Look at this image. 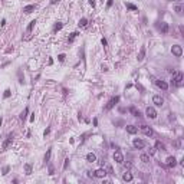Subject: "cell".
Instances as JSON below:
<instances>
[{
	"instance_id": "obj_26",
	"label": "cell",
	"mask_w": 184,
	"mask_h": 184,
	"mask_svg": "<svg viewBox=\"0 0 184 184\" xmlns=\"http://www.w3.org/2000/svg\"><path fill=\"white\" fill-rule=\"evenodd\" d=\"M78 35H79L78 32H72V33H71V36L68 37V43H72L73 40H75L76 37H78Z\"/></svg>"
},
{
	"instance_id": "obj_18",
	"label": "cell",
	"mask_w": 184,
	"mask_h": 184,
	"mask_svg": "<svg viewBox=\"0 0 184 184\" xmlns=\"http://www.w3.org/2000/svg\"><path fill=\"white\" fill-rule=\"evenodd\" d=\"M86 26H88V19H86V17L79 19V22H78V27L83 29V27H86Z\"/></svg>"
},
{
	"instance_id": "obj_15",
	"label": "cell",
	"mask_w": 184,
	"mask_h": 184,
	"mask_svg": "<svg viewBox=\"0 0 184 184\" xmlns=\"http://www.w3.org/2000/svg\"><path fill=\"white\" fill-rule=\"evenodd\" d=\"M145 58V46H141L140 52H138V56H137V61L138 62H142Z\"/></svg>"
},
{
	"instance_id": "obj_6",
	"label": "cell",
	"mask_w": 184,
	"mask_h": 184,
	"mask_svg": "<svg viewBox=\"0 0 184 184\" xmlns=\"http://www.w3.org/2000/svg\"><path fill=\"white\" fill-rule=\"evenodd\" d=\"M145 115H147V118H150V119H155L158 114H157V111H155L154 106H147V109H145Z\"/></svg>"
},
{
	"instance_id": "obj_32",
	"label": "cell",
	"mask_w": 184,
	"mask_h": 184,
	"mask_svg": "<svg viewBox=\"0 0 184 184\" xmlns=\"http://www.w3.org/2000/svg\"><path fill=\"white\" fill-rule=\"evenodd\" d=\"M3 96L6 98V99H7V98H10V96H12V91H10V89H6V91H4V94H3Z\"/></svg>"
},
{
	"instance_id": "obj_13",
	"label": "cell",
	"mask_w": 184,
	"mask_h": 184,
	"mask_svg": "<svg viewBox=\"0 0 184 184\" xmlns=\"http://www.w3.org/2000/svg\"><path fill=\"white\" fill-rule=\"evenodd\" d=\"M158 30L162 33V35H167V33H168V30H170V26H168V23L162 22V23H161V26H158Z\"/></svg>"
},
{
	"instance_id": "obj_28",
	"label": "cell",
	"mask_w": 184,
	"mask_h": 184,
	"mask_svg": "<svg viewBox=\"0 0 184 184\" xmlns=\"http://www.w3.org/2000/svg\"><path fill=\"white\" fill-rule=\"evenodd\" d=\"M125 6L128 10H134V12L138 10V6H135V4H132V3H125Z\"/></svg>"
},
{
	"instance_id": "obj_21",
	"label": "cell",
	"mask_w": 184,
	"mask_h": 184,
	"mask_svg": "<svg viewBox=\"0 0 184 184\" xmlns=\"http://www.w3.org/2000/svg\"><path fill=\"white\" fill-rule=\"evenodd\" d=\"M51 155H52V147H49L47 148V151H46V154H45V157H43V161L49 162L51 161Z\"/></svg>"
},
{
	"instance_id": "obj_16",
	"label": "cell",
	"mask_w": 184,
	"mask_h": 184,
	"mask_svg": "<svg viewBox=\"0 0 184 184\" xmlns=\"http://www.w3.org/2000/svg\"><path fill=\"white\" fill-rule=\"evenodd\" d=\"M125 128H127V132L131 134V135H135V134L138 132V128L135 125H127Z\"/></svg>"
},
{
	"instance_id": "obj_12",
	"label": "cell",
	"mask_w": 184,
	"mask_h": 184,
	"mask_svg": "<svg viewBox=\"0 0 184 184\" xmlns=\"http://www.w3.org/2000/svg\"><path fill=\"white\" fill-rule=\"evenodd\" d=\"M166 161H167V166L171 167V168L177 166V160H176V157H174V155H170V157H167Z\"/></svg>"
},
{
	"instance_id": "obj_47",
	"label": "cell",
	"mask_w": 184,
	"mask_h": 184,
	"mask_svg": "<svg viewBox=\"0 0 184 184\" xmlns=\"http://www.w3.org/2000/svg\"><path fill=\"white\" fill-rule=\"evenodd\" d=\"M119 112H121V114H124V112H127V109H125V108H119Z\"/></svg>"
},
{
	"instance_id": "obj_9",
	"label": "cell",
	"mask_w": 184,
	"mask_h": 184,
	"mask_svg": "<svg viewBox=\"0 0 184 184\" xmlns=\"http://www.w3.org/2000/svg\"><path fill=\"white\" fill-rule=\"evenodd\" d=\"M114 160H115V162H118V164H122L124 162V155L119 150H117V151L114 152Z\"/></svg>"
},
{
	"instance_id": "obj_17",
	"label": "cell",
	"mask_w": 184,
	"mask_h": 184,
	"mask_svg": "<svg viewBox=\"0 0 184 184\" xmlns=\"http://www.w3.org/2000/svg\"><path fill=\"white\" fill-rule=\"evenodd\" d=\"M130 112L132 114L134 117H135V118H140V117L142 115V114H141V111H140V109H137L135 106H131V108H130Z\"/></svg>"
},
{
	"instance_id": "obj_2",
	"label": "cell",
	"mask_w": 184,
	"mask_h": 184,
	"mask_svg": "<svg viewBox=\"0 0 184 184\" xmlns=\"http://www.w3.org/2000/svg\"><path fill=\"white\" fill-rule=\"evenodd\" d=\"M13 137H15V134H13V132L9 134L7 137H6V140H4L3 144H2V151H6V150L12 145V142H13Z\"/></svg>"
},
{
	"instance_id": "obj_45",
	"label": "cell",
	"mask_w": 184,
	"mask_h": 184,
	"mask_svg": "<svg viewBox=\"0 0 184 184\" xmlns=\"http://www.w3.org/2000/svg\"><path fill=\"white\" fill-rule=\"evenodd\" d=\"M33 121H35V114H32V115H30V122H33Z\"/></svg>"
},
{
	"instance_id": "obj_33",
	"label": "cell",
	"mask_w": 184,
	"mask_h": 184,
	"mask_svg": "<svg viewBox=\"0 0 184 184\" xmlns=\"http://www.w3.org/2000/svg\"><path fill=\"white\" fill-rule=\"evenodd\" d=\"M65 58H66V55H65V53L58 55V61H59V62H65Z\"/></svg>"
},
{
	"instance_id": "obj_46",
	"label": "cell",
	"mask_w": 184,
	"mask_h": 184,
	"mask_svg": "<svg viewBox=\"0 0 184 184\" xmlns=\"http://www.w3.org/2000/svg\"><path fill=\"white\" fill-rule=\"evenodd\" d=\"M56 3H59V0H51V4H56Z\"/></svg>"
},
{
	"instance_id": "obj_37",
	"label": "cell",
	"mask_w": 184,
	"mask_h": 184,
	"mask_svg": "<svg viewBox=\"0 0 184 184\" xmlns=\"http://www.w3.org/2000/svg\"><path fill=\"white\" fill-rule=\"evenodd\" d=\"M55 174V170H53V166H49V176H53Z\"/></svg>"
},
{
	"instance_id": "obj_10",
	"label": "cell",
	"mask_w": 184,
	"mask_h": 184,
	"mask_svg": "<svg viewBox=\"0 0 184 184\" xmlns=\"http://www.w3.org/2000/svg\"><path fill=\"white\" fill-rule=\"evenodd\" d=\"M141 131L147 135V137H151L152 134H154V131H152L151 127H148V125H141Z\"/></svg>"
},
{
	"instance_id": "obj_1",
	"label": "cell",
	"mask_w": 184,
	"mask_h": 184,
	"mask_svg": "<svg viewBox=\"0 0 184 184\" xmlns=\"http://www.w3.org/2000/svg\"><path fill=\"white\" fill-rule=\"evenodd\" d=\"M183 81H184V75H183V72H176L173 75V79H171V83H173L174 86H177V88H180L181 85H183Z\"/></svg>"
},
{
	"instance_id": "obj_7",
	"label": "cell",
	"mask_w": 184,
	"mask_h": 184,
	"mask_svg": "<svg viewBox=\"0 0 184 184\" xmlns=\"http://www.w3.org/2000/svg\"><path fill=\"white\" fill-rule=\"evenodd\" d=\"M152 104H154L155 106H161V105L164 104V98H162L161 95H154V96H152Z\"/></svg>"
},
{
	"instance_id": "obj_23",
	"label": "cell",
	"mask_w": 184,
	"mask_h": 184,
	"mask_svg": "<svg viewBox=\"0 0 184 184\" xmlns=\"http://www.w3.org/2000/svg\"><path fill=\"white\" fill-rule=\"evenodd\" d=\"M62 27H63V23L62 22H56L53 26V33H58L59 30H62Z\"/></svg>"
},
{
	"instance_id": "obj_35",
	"label": "cell",
	"mask_w": 184,
	"mask_h": 184,
	"mask_svg": "<svg viewBox=\"0 0 184 184\" xmlns=\"http://www.w3.org/2000/svg\"><path fill=\"white\" fill-rule=\"evenodd\" d=\"M9 170H10V167H9V166H6V167L3 168V173H2V174H3V176H6V174L9 173Z\"/></svg>"
},
{
	"instance_id": "obj_5",
	"label": "cell",
	"mask_w": 184,
	"mask_h": 184,
	"mask_svg": "<svg viewBox=\"0 0 184 184\" xmlns=\"http://www.w3.org/2000/svg\"><path fill=\"white\" fill-rule=\"evenodd\" d=\"M132 145H134V148H135V150H144L147 144H145V141L141 140V138H134Z\"/></svg>"
},
{
	"instance_id": "obj_40",
	"label": "cell",
	"mask_w": 184,
	"mask_h": 184,
	"mask_svg": "<svg viewBox=\"0 0 184 184\" xmlns=\"http://www.w3.org/2000/svg\"><path fill=\"white\" fill-rule=\"evenodd\" d=\"M101 43L104 45V46H106V45H108V42H106V39H105V37H102V39H101Z\"/></svg>"
},
{
	"instance_id": "obj_34",
	"label": "cell",
	"mask_w": 184,
	"mask_h": 184,
	"mask_svg": "<svg viewBox=\"0 0 184 184\" xmlns=\"http://www.w3.org/2000/svg\"><path fill=\"white\" fill-rule=\"evenodd\" d=\"M112 4H114V0H108V2H106V9H111Z\"/></svg>"
},
{
	"instance_id": "obj_19",
	"label": "cell",
	"mask_w": 184,
	"mask_h": 184,
	"mask_svg": "<svg viewBox=\"0 0 184 184\" xmlns=\"http://www.w3.org/2000/svg\"><path fill=\"white\" fill-rule=\"evenodd\" d=\"M122 180L125 181V183H130V181H132V180H134V177H132V174H131V173H128V171H127V173H124Z\"/></svg>"
},
{
	"instance_id": "obj_11",
	"label": "cell",
	"mask_w": 184,
	"mask_h": 184,
	"mask_svg": "<svg viewBox=\"0 0 184 184\" xmlns=\"http://www.w3.org/2000/svg\"><path fill=\"white\" fill-rule=\"evenodd\" d=\"M155 83H157V86H158L160 89H162V91H167V89H168V83H167L166 81L157 79V81H155Z\"/></svg>"
},
{
	"instance_id": "obj_49",
	"label": "cell",
	"mask_w": 184,
	"mask_h": 184,
	"mask_svg": "<svg viewBox=\"0 0 184 184\" xmlns=\"http://www.w3.org/2000/svg\"><path fill=\"white\" fill-rule=\"evenodd\" d=\"M2 124H3V118H0V127H2Z\"/></svg>"
},
{
	"instance_id": "obj_41",
	"label": "cell",
	"mask_w": 184,
	"mask_h": 184,
	"mask_svg": "<svg viewBox=\"0 0 184 184\" xmlns=\"http://www.w3.org/2000/svg\"><path fill=\"white\" fill-rule=\"evenodd\" d=\"M88 2H89V4L92 7H95V0H88Z\"/></svg>"
},
{
	"instance_id": "obj_38",
	"label": "cell",
	"mask_w": 184,
	"mask_h": 184,
	"mask_svg": "<svg viewBox=\"0 0 184 184\" xmlns=\"http://www.w3.org/2000/svg\"><path fill=\"white\" fill-rule=\"evenodd\" d=\"M69 161H71L69 158H66V160H65V164H63V170H66V168H68V166H69Z\"/></svg>"
},
{
	"instance_id": "obj_36",
	"label": "cell",
	"mask_w": 184,
	"mask_h": 184,
	"mask_svg": "<svg viewBox=\"0 0 184 184\" xmlns=\"http://www.w3.org/2000/svg\"><path fill=\"white\" fill-rule=\"evenodd\" d=\"M51 134V127H47L46 130H45V132H43V137H46V135H49Z\"/></svg>"
},
{
	"instance_id": "obj_3",
	"label": "cell",
	"mask_w": 184,
	"mask_h": 184,
	"mask_svg": "<svg viewBox=\"0 0 184 184\" xmlns=\"http://www.w3.org/2000/svg\"><path fill=\"white\" fill-rule=\"evenodd\" d=\"M118 102H119V96H118V95H117V96H112L111 99L108 101V104L105 105V111H111V109L114 108Z\"/></svg>"
},
{
	"instance_id": "obj_44",
	"label": "cell",
	"mask_w": 184,
	"mask_h": 184,
	"mask_svg": "<svg viewBox=\"0 0 184 184\" xmlns=\"http://www.w3.org/2000/svg\"><path fill=\"white\" fill-rule=\"evenodd\" d=\"M108 173L109 174H114V173H112V167L111 166H108Z\"/></svg>"
},
{
	"instance_id": "obj_4",
	"label": "cell",
	"mask_w": 184,
	"mask_h": 184,
	"mask_svg": "<svg viewBox=\"0 0 184 184\" xmlns=\"http://www.w3.org/2000/svg\"><path fill=\"white\" fill-rule=\"evenodd\" d=\"M171 53H173L176 58H181V56H183V46H180V45H173V46H171Z\"/></svg>"
},
{
	"instance_id": "obj_24",
	"label": "cell",
	"mask_w": 184,
	"mask_h": 184,
	"mask_svg": "<svg viewBox=\"0 0 184 184\" xmlns=\"http://www.w3.org/2000/svg\"><path fill=\"white\" fill-rule=\"evenodd\" d=\"M155 150H158V151H166V145L162 144L161 141H157V142H155Z\"/></svg>"
},
{
	"instance_id": "obj_8",
	"label": "cell",
	"mask_w": 184,
	"mask_h": 184,
	"mask_svg": "<svg viewBox=\"0 0 184 184\" xmlns=\"http://www.w3.org/2000/svg\"><path fill=\"white\" fill-rule=\"evenodd\" d=\"M106 170L105 168H98V170H95L94 171V176L96 177V178H105V176H106Z\"/></svg>"
},
{
	"instance_id": "obj_30",
	"label": "cell",
	"mask_w": 184,
	"mask_h": 184,
	"mask_svg": "<svg viewBox=\"0 0 184 184\" xmlns=\"http://www.w3.org/2000/svg\"><path fill=\"white\" fill-rule=\"evenodd\" d=\"M140 160H141L142 162H145V164H148V162H150V155H147V154H142V155L140 157Z\"/></svg>"
},
{
	"instance_id": "obj_27",
	"label": "cell",
	"mask_w": 184,
	"mask_h": 184,
	"mask_svg": "<svg viewBox=\"0 0 184 184\" xmlns=\"http://www.w3.org/2000/svg\"><path fill=\"white\" fill-rule=\"evenodd\" d=\"M35 25H36V19H35V20H32V22L29 23V26H27V29H26V32L27 33H30L33 30V27H35Z\"/></svg>"
},
{
	"instance_id": "obj_42",
	"label": "cell",
	"mask_w": 184,
	"mask_h": 184,
	"mask_svg": "<svg viewBox=\"0 0 184 184\" xmlns=\"http://www.w3.org/2000/svg\"><path fill=\"white\" fill-rule=\"evenodd\" d=\"M101 69H102V71H104V72H106V71H108V68H106V66H105V65H102V66H101Z\"/></svg>"
},
{
	"instance_id": "obj_50",
	"label": "cell",
	"mask_w": 184,
	"mask_h": 184,
	"mask_svg": "<svg viewBox=\"0 0 184 184\" xmlns=\"http://www.w3.org/2000/svg\"><path fill=\"white\" fill-rule=\"evenodd\" d=\"M176 2H181V0H176Z\"/></svg>"
},
{
	"instance_id": "obj_22",
	"label": "cell",
	"mask_w": 184,
	"mask_h": 184,
	"mask_svg": "<svg viewBox=\"0 0 184 184\" xmlns=\"http://www.w3.org/2000/svg\"><path fill=\"white\" fill-rule=\"evenodd\" d=\"M174 12H176L178 16H181V15H183V12H184V6H183V4H177L176 7H174Z\"/></svg>"
},
{
	"instance_id": "obj_25",
	"label": "cell",
	"mask_w": 184,
	"mask_h": 184,
	"mask_svg": "<svg viewBox=\"0 0 184 184\" xmlns=\"http://www.w3.org/2000/svg\"><path fill=\"white\" fill-rule=\"evenodd\" d=\"M17 78H19V83L23 85V83H25V75H23V72L20 71V69L17 71Z\"/></svg>"
},
{
	"instance_id": "obj_48",
	"label": "cell",
	"mask_w": 184,
	"mask_h": 184,
	"mask_svg": "<svg viewBox=\"0 0 184 184\" xmlns=\"http://www.w3.org/2000/svg\"><path fill=\"white\" fill-rule=\"evenodd\" d=\"M10 52H13V47H9L7 51H6V53H10Z\"/></svg>"
},
{
	"instance_id": "obj_14",
	"label": "cell",
	"mask_w": 184,
	"mask_h": 184,
	"mask_svg": "<svg viewBox=\"0 0 184 184\" xmlns=\"http://www.w3.org/2000/svg\"><path fill=\"white\" fill-rule=\"evenodd\" d=\"M36 4H27V6H25V7H23V12H25L26 15H30V13H32V12H35L36 10Z\"/></svg>"
},
{
	"instance_id": "obj_29",
	"label": "cell",
	"mask_w": 184,
	"mask_h": 184,
	"mask_svg": "<svg viewBox=\"0 0 184 184\" xmlns=\"http://www.w3.org/2000/svg\"><path fill=\"white\" fill-rule=\"evenodd\" d=\"M27 114H29V108L26 106V108H25V111H23L22 114H20V119H22L23 122H25V119H26V117H27Z\"/></svg>"
},
{
	"instance_id": "obj_20",
	"label": "cell",
	"mask_w": 184,
	"mask_h": 184,
	"mask_svg": "<svg viewBox=\"0 0 184 184\" xmlns=\"http://www.w3.org/2000/svg\"><path fill=\"white\" fill-rule=\"evenodd\" d=\"M86 161L88 162H96V155L94 152H88L86 154Z\"/></svg>"
},
{
	"instance_id": "obj_43",
	"label": "cell",
	"mask_w": 184,
	"mask_h": 184,
	"mask_svg": "<svg viewBox=\"0 0 184 184\" xmlns=\"http://www.w3.org/2000/svg\"><path fill=\"white\" fill-rule=\"evenodd\" d=\"M92 122H94V127H96V125H98V119L94 118V121H92Z\"/></svg>"
},
{
	"instance_id": "obj_31",
	"label": "cell",
	"mask_w": 184,
	"mask_h": 184,
	"mask_svg": "<svg viewBox=\"0 0 184 184\" xmlns=\"http://www.w3.org/2000/svg\"><path fill=\"white\" fill-rule=\"evenodd\" d=\"M25 171L27 176H30V174H32V166H30V164H25Z\"/></svg>"
},
{
	"instance_id": "obj_39",
	"label": "cell",
	"mask_w": 184,
	"mask_h": 184,
	"mask_svg": "<svg viewBox=\"0 0 184 184\" xmlns=\"http://www.w3.org/2000/svg\"><path fill=\"white\" fill-rule=\"evenodd\" d=\"M152 154H155V148H150L148 150V155H152Z\"/></svg>"
}]
</instances>
